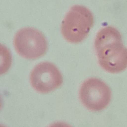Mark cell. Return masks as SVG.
Instances as JSON below:
<instances>
[{
    "mask_svg": "<svg viewBox=\"0 0 127 127\" xmlns=\"http://www.w3.org/2000/svg\"><path fill=\"white\" fill-rule=\"evenodd\" d=\"M48 127H71L68 124L64 122H56L52 124Z\"/></svg>",
    "mask_w": 127,
    "mask_h": 127,
    "instance_id": "cell-6",
    "label": "cell"
},
{
    "mask_svg": "<svg viewBox=\"0 0 127 127\" xmlns=\"http://www.w3.org/2000/svg\"><path fill=\"white\" fill-rule=\"evenodd\" d=\"M14 47L17 53L27 59H36L45 54L48 45L44 35L38 30L25 27L16 33Z\"/></svg>",
    "mask_w": 127,
    "mask_h": 127,
    "instance_id": "cell-3",
    "label": "cell"
},
{
    "mask_svg": "<svg viewBox=\"0 0 127 127\" xmlns=\"http://www.w3.org/2000/svg\"><path fill=\"white\" fill-rule=\"evenodd\" d=\"M93 23V15L88 8L81 5H74L62 21V33L68 42L79 43L87 36Z\"/></svg>",
    "mask_w": 127,
    "mask_h": 127,
    "instance_id": "cell-2",
    "label": "cell"
},
{
    "mask_svg": "<svg viewBox=\"0 0 127 127\" xmlns=\"http://www.w3.org/2000/svg\"><path fill=\"white\" fill-rule=\"evenodd\" d=\"M79 97L81 103L86 108L92 111H99L109 105L111 92L109 86L103 81L91 78L82 84Z\"/></svg>",
    "mask_w": 127,
    "mask_h": 127,
    "instance_id": "cell-4",
    "label": "cell"
},
{
    "mask_svg": "<svg viewBox=\"0 0 127 127\" xmlns=\"http://www.w3.org/2000/svg\"><path fill=\"white\" fill-rule=\"evenodd\" d=\"M94 47L100 65L106 71L117 73L127 67V48L123 45L119 31L107 26L97 33Z\"/></svg>",
    "mask_w": 127,
    "mask_h": 127,
    "instance_id": "cell-1",
    "label": "cell"
},
{
    "mask_svg": "<svg viewBox=\"0 0 127 127\" xmlns=\"http://www.w3.org/2000/svg\"><path fill=\"white\" fill-rule=\"evenodd\" d=\"M30 80L35 90L41 93H47L62 85L63 76L56 65L46 62L38 64L33 68Z\"/></svg>",
    "mask_w": 127,
    "mask_h": 127,
    "instance_id": "cell-5",
    "label": "cell"
}]
</instances>
